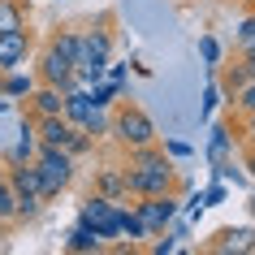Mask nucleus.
<instances>
[{
	"label": "nucleus",
	"instance_id": "obj_1",
	"mask_svg": "<svg viewBox=\"0 0 255 255\" xmlns=\"http://www.w3.org/2000/svg\"><path fill=\"white\" fill-rule=\"evenodd\" d=\"M108 138L117 143V147H147V143H160V134H156V121L143 113V108L134 104V95L130 100H121L117 113H113V121H108Z\"/></svg>",
	"mask_w": 255,
	"mask_h": 255
},
{
	"label": "nucleus",
	"instance_id": "obj_2",
	"mask_svg": "<svg viewBox=\"0 0 255 255\" xmlns=\"http://www.w3.org/2000/svg\"><path fill=\"white\" fill-rule=\"evenodd\" d=\"M74 156H69L65 147H43L39 143V151H35V169H39V177H43V199L52 203V199H61L69 190V182H74Z\"/></svg>",
	"mask_w": 255,
	"mask_h": 255
},
{
	"label": "nucleus",
	"instance_id": "obj_3",
	"mask_svg": "<svg viewBox=\"0 0 255 255\" xmlns=\"http://www.w3.org/2000/svg\"><path fill=\"white\" fill-rule=\"evenodd\" d=\"M78 216H82V221H87V225H91L104 242L121 238V203H117V199H104V195H95V190H91V195L82 199Z\"/></svg>",
	"mask_w": 255,
	"mask_h": 255
},
{
	"label": "nucleus",
	"instance_id": "obj_4",
	"mask_svg": "<svg viewBox=\"0 0 255 255\" xmlns=\"http://www.w3.org/2000/svg\"><path fill=\"white\" fill-rule=\"evenodd\" d=\"M138 216H143V225H147V234H160V229H169V221H173L177 212H182V195H147V199H134Z\"/></svg>",
	"mask_w": 255,
	"mask_h": 255
},
{
	"label": "nucleus",
	"instance_id": "obj_5",
	"mask_svg": "<svg viewBox=\"0 0 255 255\" xmlns=\"http://www.w3.org/2000/svg\"><path fill=\"white\" fill-rule=\"evenodd\" d=\"M30 56H35V35H30V26L0 30V69H4V74L30 65Z\"/></svg>",
	"mask_w": 255,
	"mask_h": 255
},
{
	"label": "nucleus",
	"instance_id": "obj_6",
	"mask_svg": "<svg viewBox=\"0 0 255 255\" xmlns=\"http://www.w3.org/2000/svg\"><path fill=\"white\" fill-rule=\"evenodd\" d=\"M251 234H255V225H221L212 238H208V251L212 255H247Z\"/></svg>",
	"mask_w": 255,
	"mask_h": 255
},
{
	"label": "nucleus",
	"instance_id": "obj_7",
	"mask_svg": "<svg viewBox=\"0 0 255 255\" xmlns=\"http://www.w3.org/2000/svg\"><path fill=\"white\" fill-rule=\"evenodd\" d=\"M30 121H35V138H39L43 147H69V138L78 130V126H69L61 113H56V117H30Z\"/></svg>",
	"mask_w": 255,
	"mask_h": 255
},
{
	"label": "nucleus",
	"instance_id": "obj_8",
	"mask_svg": "<svg viewBox=\"0 0 255 255\" xmlns=\"http://www.w3.org/2000/svg\"><path fill=\"white\" fill-rule=\"evenodd\" d=\"M247 82H251V74H247V65H242V56L216 65V87H221V100H225V104H234V95H238Z\"/></svg>",
	"mask_w": 255,
	"mask_h": 255
},
{
	"label": "nucleus",
	"instance_id": "obj_9",
	"mask_svg": "<svg viewBox=\"0 0 255 255\" xmlns=\"http://www.w3.org/2000/svg\"><path fill=\"white\" fill-rule=\"evenodd\" d=\"M65 104L61 87H48V82H35V91L26 95V117H56Z\"/></svg>",
	"mask_w": 255,
	"mask_h": 255
},
{
	"label": "nucleus",
	"instance_id": "obj_10",
	"mask_svg": "<svg viewBox=\"0 0 255 255\" xmlns=\"http://www.w3.org/2000/svg\"><path fill=\"white\" fill-rule=\"evenodd\" d=\"M91 190H95V195H104V199H117V203L130 199V195H126V169H121V164H100Z\"/></svg>",
	"mask_w": 255,
	"mask_h": 255
},
{
	"label": "nucleus",
	"instance_id": "obj_11",
	"mask_svg": "<svg viewBox=\"0 0 255 255\" xmlns=\"http://www.w3.org/2000/svg\"><path fill=\"white\" fill-rule=\"evenodd\" d=\"M203 156H208L212 169H221L225 160H234V134H229V121H212V134H208Z\"/></svg>",
	"mask_w": 255,
	"mask_h": 255
},
{
	"label": "nucleus",
	"instance_id": "obj_12",
	"mask_svg": "<svg viewBox=\"0 0 255 255\" xmlns=\"http://www.w3.org/2000/svg\"><path fill=\"white\" fill-rule=\"evenodd\" d=\"M65 251H74V255H100V251H108V242L78 216V221H74V229H69V238H65Z\"/></svg>",
	"mask_w": 255,
	"mask_h": 255
},
{
	"label": "nucleus",
	"instance_id": "obj_13",
	"mask_svg": "<svg viewBox=\"0 0 255 255\" xmlns=\"http://www.w3.org/2000/svg\"><path fill=\"white\" fill-rule=\"evenodd\" d=\"M61 117H65L69 126H87V121L95 117V100H91V91H87V87H78V91H65Z\"/></svg>",
	"mask_w": 255,
	"mask_h": 255
},
{
	"label": "nucleus",
	"instance_id": "obj_14",
	"mask_svg": "<svg viewBox=\"0 0 255 255\" xmlns=\"http://www.w3.org/2000/svg\"><path fill=\"white\" fill-rule=\"evenodd\" d=\"M35 82H39V78H35V69H26V65H22V69H9V74H4V87H0V95L17 104V100H26V95L35 91Z\"/></svg>",
	"mask_w": 255,
	"mask_h": 255
},
{
	"label": "nucleus",
	"instance_id": "obj_15",
	"mask_svg": "<svg viewBox=\"0 0 255 255\" xmlns=\"http://www.w3.org/2000/svg\"><path fill=\"white\" fill-rule=\"evenodd\" d=\"M121 238H126V242H134V247H143V242L151 238L134 203H121Z\"/></svg>",
	"mask_w": 255,
	"mask_h": 255
},
{
	"label": "nucleus",
	"instance_id": "obj_16",
	"mask_svg": "<svg viewBox=\"0 0 255 255\" xmlns=\"http://www.w3.org/2000/svg\"><path fill=\"white\" fill-rule=\"evenodd\" d=\"M30 26V0H0V30Z\"/></svg>",
	"mask_w": 255,
	"mask_h": 255
},
{
	"label": "nucleus",
	"instance_id": "obj_17",
	"mask_svg": "<svg viewBox=\"0 0 255 255\" xmlns=\"http://www.w3.org/2000/svg\"><path fill=\"white\" fill-rule=\"evenodd\" d=\"M17 190L9 186V177H0V234H9L17 229Z\"/></svg>",
	"mask_w": 255,
	"mask_h": 255
},
{
	"label": "nucleus",
	"instance_id": "obj_18",
	"mask_svg": "<svg viewBox=\"0 0 255 255\" xmlns=\"http://www.w3.org/2000/svg\"><path fill=\"white\" fill-rule=\"evenodd\" d=\"M91 91V100H95V108H113L121 100V91H117V82H108V78H100V82H91L87 87Z\"/></svg>",
	"mask_w": 255,
	"mask_h": 255
},
{
	"label": "nucleus",
	"instance_id": "obj_19",
	"mask_svg": "<svg viewBox=\"0 0 255 255\" xmlns=\"http://www.w3.org/2000/svg\"><path fill=\"white\" fill-rule=\"evenodd\" d=\"M255 48V13H247L234 30V52H251Z\"/></svg>",
	"mask_w": 255,
	"mask_h": 255
},
{
	"label": "nucleus",
	"instance_id": "obj_20",
	"mask_svg": "<svg viewBox=\"0 0 255 255\" xmlns=\"http://www.w3.org/2000/svg\"><path fill=\"white\" fill-rule=\"evenodd\" d=\"M43 212V199L39 195H17V225H30V221H35V216Z\"/></svg>",
	"mask_w": 255,
	"mask_h": 255
},
{
	"label": "nucleus",
	"instance_id": "obj_21",
	"mask_svg": "<svg viewBox=\"0 0 255 255\" xmlns=\"http://www.w3.org/2000/svg\"><path fill=\"white\" fill-rule=\"evenodd\" d=\"M199 56H203V65H208V69L216 74V65L225 61V48H221V43H216L212 35H203V39H199Z\"/></svg>",
	"mask_w": 255,
	"mask_h": 255
},
{
	"label": "nucleus",
	"instance_id": "obj_22",
	"mask_svg": "<svg viewBox=\"0 0 255 255\" xmlns=\"http://www.w3.org/2000/svg\"><path fill=\"white\" fill-rule=\"evenodd\" d=\"M216 104H221V87H216V78L203 87V100H199V121H212Z\"/></svg>",
	"mask_w": 255,
	"mask_h": 255
},
{
	"label": "nucleus",
	"instance_id": "obj_23",
	"mask_svg": "<svg viewBox=\"0 0 255 255\" xmlns=\"http://www.w3.org/2000/svg\"><path fill=\"white\" fill-rule=\"evenodd\" d=\"M69 156H74V160H82V156H87V151H95V138L91 134H87V130H82V126H78V130H74V138H69Z\"/></svg>",
	"mask_w": 255,
	"mask_h": 255
},
{
	"label": "nucleus",
	"instance_id": "obj_24",
	"mask_svg": "<svg viewBox=\"0 0 255 255\" xmlns=\"http://www.w3.org/2000/svg\"><path fill=\"white\" fill-rule=\"evenodd\" d=\"M108 121H113V117H108V108H95V117L87 121L82 130H87V134H91L95 143H100V138H108Z\"/></svg>",
	"mask_w": 255,
	"mask_h": 255
},
{
	"label": "nucleus",
	"instance_id": "obj_25",
	"mask_svg": "<svg viewBox=\"0 0 255 255\" xmlns=\"http://www.w3.org/2000/svg\"><path fill=\"white\" fill-rule=\"evenodd\" d=\"M199 195H203V208H216V203H225L229 186L221 182V177H212V186H208V190H199Z\"/></svg>",
	"mask_w": 255,
	"mask_h": 255
},
{
	"label": "nucleus",
	"instance_id": "obj_26",
	"mask_svg": "<svg viewBox=\"0 0 255 255\" xmlns=\"http://www.w3.org/2000/svg\"><path fill=\"white\" fill-rule=\"evenodd\" d=\"M234 108H238L242 117H247V113H255V78L247 82V87H242L238 95H234Z\"/></svg>",
	"mask_w": 255,
	"mask_h": 255
},
{
	"label": "nucleus",
	"instance_id": "obj_27",
	"mask_svg": "<svg viewBox=\"0 0 255 255\" xmlns=\"http://www.w3.org/2000/svg\"><path fill=\"white\" fill-rule=\"evenodd\" d=\"M164 151H169L173 160H186V156H190V143H182V138H164Z\"/></svg>",
	"mask_w": 255,
	"mask_h": 255
},
{
	"label": "nucleus",
	"instance_id": "obj_28",
	"mask_svg": "<svg viewBox=\"0 0 255 255\" xmlns=\"http://www.w3.org/2000/svg\"><path fill=\"white\" fill-rule=\"evenodd\" d=\"M242 169H247V177L255 186V143H247V151H242Z\"/></svg>",
	"mask_w": 255,
	"mask_h": 255
},
{
	"label": "nucleus",
	"instance_id": "obj_29",
	"mask_svg": "<svg viewBox=\"0 0 255 255\" xmlns=\"http://www.w3.org/2000/svg\"><path fill=\"white\" fill-rule=\"evenodd\" d=\"M242 134H247V143H255V113L242 117Z\"/></svg>",
	"mask_w": 255,
	"mask_h": 255
},
{
	"label": "nucleus",
	"instance_id": "obj_30",
	"mask_svg": "<svg viewBox=\"0 0 255 255\" xmlns=\"http://www.w3.org/2000/svg\"><path fill=\"white\" fill-rule=\"evenodd\" d=\"M238 56H242V65H247V74L255 78V48H251V52H238Z\"/></svg>",
	"mask_w": 255,
	"mask_h": 255
},
{
	"label": "nucleus",
	"instance_id": "obj_31",
	"mask_svg": "<svg viewBox=\"0 0 255 255\" xmlns=\"http://www.w3.org/2000/svg\"><path fill=\"white\" fill-rule=\"evenodd\" d=\"M247 212H251V221H255V190H251V199H247Z\"/></svg>",
	"mask_w": 255,
	"mask_h": 255
},
{
	"label": "nucleus",
	"instance_id": "obj_32",
	"mask_svg": "<svg viewBox=\"0 0 255 255\" xmlns=\"http://www.w3.org/2000/svg\"><path fill=\"white\" fill-rule=\"evenodd\" d=\"M247 255H255V234H251V247H247Z\"/></svg>",
	"mask_w": 255,
	"mask_h": 255
},
{
	"label": "nucleus",
	"instance_id": "obj_33",
	"mask_svg": "<svg viewBox=\"0 0 255 255\" xmlns=\"http://www.w3.org/2000/svg\"><path fill=\"white\" fill-rule=\"evenodd\" d=\"M238 4H247V9H255V0H238Z\"/></svg>",
	"mask_w": 255,
	"mask_h": 255
},
{
	"label": "nucleus",
	"instance_id": "obj_34",
	"mask_svg": "<svg viewBox=\"0 0 255 255\" xmlns=\"http://www.w3.org/2000/svg\"><path fill=\"white\" fill-rule=\"evenodd\" d=\"M0 87H4V69H0Z\"/></svg>",
	"mask_w": 255,
	"mask_h": 255
},
{
	"label": "nucleus",
	"instance_id": "obj_35",
	"mask_svg": "<svg viewBox=\"0 0 255 255\" xmlns=\"http://www.w3.org/2000/svg\"><path fill=\"white\" fill-rule=\"evenodd\" d=\"M0 177H4V164H0Z\"/></svg>",
	"mask_w": 255,
	"mask_h": 255
}]
</instances>
